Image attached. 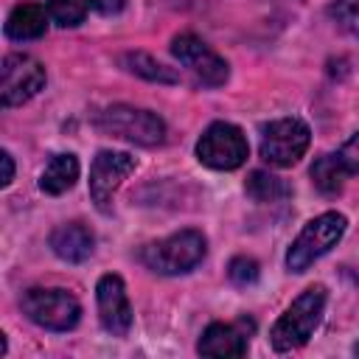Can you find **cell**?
<instances>
[{"mask_svg": "<svg viewBox=\"0 0 359 359\" xmlns=\"http://www.w3.org/2000/svg\"><path fill=\"white\" fill-rule=\"evenodd\" d=\"M325 286H309L300 297L292 300V306L275 320L272 331H269V342L278 353L294 351L300 345H306L311 339V334L317 331L323 311H325Z\"/></svg>", "mask_w": 359, "mask_h": 359, "instance_id": "obj_1", "label": "cell"}, {"mask_svg": "<svg viewBox=\"0 0 359 359\" xmlns=\"http://www.w3.org/2000/svg\"><path fill=\"white\" fill-rule=\"evenodd\" d=\"M208 252V241L199 230H180L168 238H160L149 244L140 258L143 264L157 275H182L191 272Z\"/></svg>", "mask_w": 359, "mask_h": 359, "instance_id": "obj_2", "label": "cell"}, {"mask_svg": "<svg viewBox=\"0 0 359 359\" xmlns=\"http://www.w3.org/2000/svg\"><path fill=\"white\" fill-rule=\"evenodd\" d=\"M95 126L104 135L137 143V146H160L165 140V123L160 115L149 109H137L129 104H112L95 115Z\"/></svg>", "mask_w": 359, "mask_h": 359, "instance_id": "obj_3", "label": "cell"}, {"mask_svg": "<svg viewBox=\"0 0 359 359\" xmlns=\"http://www.w3.org/2000/svg\"><path fill=\"white\" fill-rule=\"evenodd\" d=\"M345 227H348V219L337 210L314 216L300 230V236L292 241V247L286 252V269L289 272H306L317 258H323L331 247H337Z\"/></svg>", "mask_w": 359, "mask_h": 359, "instance_id": "obj_4", "label": "cell"}, {"mask_svg": "<svg viewBox=\"0 0 359 359\" xmlns=\"http://www.w3.org/2000/svg\"><path fill=\"white\" fill-rule=\"evenodd\" d=\"M22 314L48 328V331H70L81 320V306L67 289H45V286H31L20 297Z\"/></svg>", "mask_w": 359, "mask_h": 359, "instance_id": "obj_5", "label": "cell"}, {"mask_svg": "<svg viewBox=\"0 0 359 359\" xmlns=\"http://www.w3.org/2000/svg\"><path fill=\"white\" fill-rule=\"evenodd\" d=\"M247 154H250V146H247L244 132L227 121L210 123L196 143L199 163L208 168H216V171H233V168L244 165Z\"/></svg>", "mask_w": 359, "mask_h": 359, "instance_id": "obj_6", "label": "cell"}, {"mask_svg": "<svg viewBox=\"0 0 359 359\" xmlns=\"http://www.w3.org/2000/svg\"><path fill=\"white\" fill-rule=\"evenodd\" d=\"M309 140H311V132H309V126L300 118H278V121L264 126L261 157L269 165L289 168V165H294L306 154Z\"/></svg>", "mask_w": 359, "mask_h": 359, "instance_id": "obj_7", "label": "cell"}, {"mask_svg": "<svg viewBox=\"0 0 359 359\" xmlns=\"http://www.w3.org/2000/svg\"><path fill=\"white\" fill-rule=\"evenodd\" d=\"M45 87V67L28 53H8L0 67V104L20 107Z\"/></svg>", "mask_w": 359, "mask_h": 359, "instance_id": "obj_8", "label": "cell"}, {"mask_svg": "<svg viewBox=\"0 0 359 359\" xmlns=\"http://www.w3.org/2000/svg\"><path fill=\"white\" fill-rule=\"evenodd\" d=\"M171 53L180 59V65H185L202 84L208 87H222L230 79V67L227 62L210 48L205 45L199 36L194 34H180L171 39Z\"/></svg>", "mask_w": 359, "mask_h": 359, "instance_id": "obj_9", "label": "cell"}, {"mask_svg": "<svg viewBox=\"0 0 359 359\" xmlns=\"http://www.w3.org/2000/svg\"><path fill=\"white\" fill-rule=\"evenodd\" d=\"M135 157L126 151H98L90 165V196L101 213L112 208V196L121 182L135 171Z\"/></svg>", "mask_w": 359, "mask_h": 359, "instance_id": "obj_10", "label": "cell"}, {"mask_svg": "<svg viewBox=\"0 0 359 359\" xmlns=\"http://www.w3.org/2000/svg\"><path fill=\"white\" fill-rule=\"evenodd\" d=\"M95 300H98L101 328L112 337H126L132 328V306L121 275H101L95 286Z\"/></svg>", "mask_w": 359, "mask_h": 359, "instance_id": "obj_11", "label": "cell"}, {"mask_svg": "<svg viewBox=\"0 0 359 359\" xmlns=\"http://www.w3.org/2000/svg\"><path fill=\"white\" fill-rule=\"evenodd\" d=\"M252 331V323L238 320V323H210L199 342L196 351L202 356H244L247 353V337Z\"/></svg>", "mask_w": 359, "mask_h": 359, "instance_id": "obj_12", "label": "cell"}, {"mask_svg": "<svg viewBox=\"0 0 359 359\" xmlns=\"http://www.w3.org/2000/svg\"><path fill=\"white\" fill-rule=\"evenodd\" d=\"M50 250L67 261V264H81L93 255V247H95V236L87 224L81 222H67V224H59L53 233H50Z\"/></svg>", "mask_w": 359, "mask_h": 359, "instance_id": "obj_13", "label": "cell"}, {"mask_svg": "<svg viewBox=\"0 0 359 359\" xmlns=\"http://www.w3.org/2000/svg\"><path fill=\"white\" fill-rule=\"evenodd\" d=\"M48 14L42 6L36 3H20L14 6V11L6 20V36L14 42H25V39H39L48 31Z\"/></svg>", "mask_w": 359, "mask_h": 359, "instance_id": "obj_14", "label": "cell"}, {"mask_svg": "<svg viewBox=\"0 0 359 359\" xmlns=\"http://www.w3.org/2000/svg\"><path fill=\"white\" fill-rule=\"evenodd\" d=\"M79 180V160L76 154H53L39 177V188L48 196H59L65 191H70Z\"/></svg>", "mask_w": 359, "mask_h": 359, "instance_id": "obj_15", "label": "cell"}, {"mask_svg": "<svg viewBox=\"0 0 359 359\" xmlns=\"http://www.w3.org/2000/svg\"><path fill=\"white\" fill-rule=\"evenodd\" d=\"M348 174H351V171L345 168V163L339 160V154H323V157H317L314 165H311V182H314V188H317L320 194H325V196L339 194Z\"/></svg>", "mask_w": 359, "mask_h": 359, "instance_id": "obj_16", "label": "cell"}, {"mask_svg": "<svg viewBox=\"0 0 359 359\" xmlns=\"http://www.w3.org/2000/svg\"><path fill=\"white\" fill-rule=\"evenodd\" d=\"M121 65H123L129 73H135V76H140V79H146V81H160V84H177V81H180V76H177L171 67H165L163 62H157L154 56H149V53H143V50L123 53V56H121Z\"/></svg>", "mask_w": 359, "mask_h": 359, "instance_id": "obj_17", "label": "cell"}, {"mask_svg": "<svg viewBox=\"0 0 359 359\" xmlns=\"http://www.w3.org/2000/svg\"><path fill=\"white\" fill-rule=\"evenodd\" d=\"M244 191L255 202H278V199H286L292 194V188L280 177H275L269 171H252L247 177V182H244Z\"/></svg>", "mask_w": 359, "mask_h": 359, "instance_id": "obj_18", "label": "cell"}, {"mask_svg": "<svg viewBox=\"0 0 359 359\" xmlns=\"http://www.w3.org/2000/svg\"><path fill=\"white\" fill-rule=\"evenodd\" d=\"M87 8V0H48V11L62 28H76L79 22H84Z\"/></svg>", "mask_w": 359, "mask_h": 359, "instance_id": "obj_19", "label": "cell"}, {"mask_svg": "<svg viewBox=\"0 0 359 359\" xmlns=\"http://www.w3.org/2000/svg\"><path fill=\"white\" fill-rule=\"evenodd\" d=\"M328 14L351 34L359 36V0H334Z\"/></svg>", "mask_w": 359, "mask_h": 359, "instance_id": "obj_20", "label": "cell"}, {"mask_svg": "<svg viewBox=\"0 0 359 359\" xmlns=\"http://www.w3.org/2000/svg\"><path fill=\"white\" fill-rule=\"evenodd\" d=\"M227 278L236 283V286H252L258 280V264L247 255H236L227 266Z\"/></svg>", "mask_w": 359, "mask_h": 359, "instance_id": "obj_21", "label": "cell"}, {"mask_svg": "<svg viewBox=\"0 0 359 359\" xmlns=\"http://www.w3.org/2000/svg\"><path fill=\"white\" fill-rule=\"evenodd\" d=\"M339 154V160L345 163V168L353 174V171H359V132L351 137V140H345L342 143V149L337 151Z\"/></svg>", "mask_w": 359, "mask_h": 359, "instance_id": "obj_22", "label": "cell"}, {"mask_svg": "<svg viewBox=\"0 0 359 359\" xmlns=\"http://www.w3.org/2000/svg\"><path fill=\"white\" fill-rule=\"evenodd\" d=\"M90 8H95L98 14H118L123 8V0H87Z\"/></svg>", "mask_w": 359, "mask_h": 359, "instance_id": "obj_23", "label": "cell"}, {"mask_svg": "<svg viewBox=\"0 0 359 359\" xmlns=\"http://www.w3.org/2000/svg\"><path fill=\"white\" fill-rule=\"evenodd\" d=\"M0 160H3V180H0V185L6 188V185H11V180H14V160H11L8 151H0Z\"/></svg>", "mask_w": 359, "mask_h": 359, "instance_id": "obj_24", "label": "cell"}, {"mask_svg": "<svg viewBox=\"0 0 359 359\" xmlns=\"http://www.w3.org/2000/svg\"><path fill=\"white\" fill-rule=\"evenodd\" d=\"M353 353H356V356H359V342H356V345H353Z\"/></svg>", "mask_w": 359, "mask_h": 359, "instance_id": "obj_25", "label": "cell"}]
</instances>
